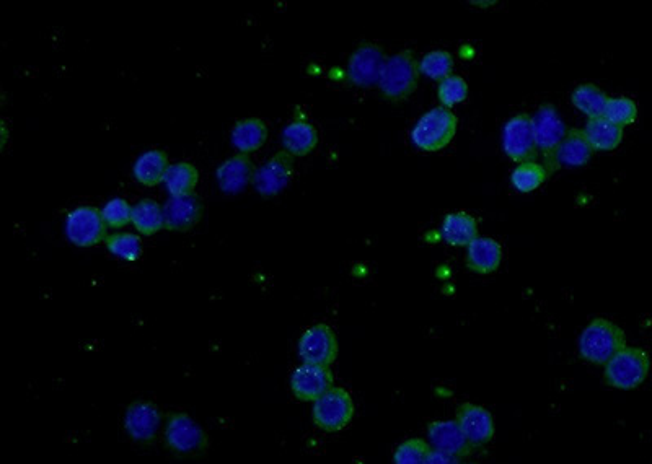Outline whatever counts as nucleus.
<instances>
[{"instance_id": "f257e3e1", "label": "nucleus", "mask_w": 652, "mask_h": 464, "mask_svg": "<svg viewBox=\"0 0 652 464\" xmlns=\"http://www.w3.org/2000/svg\"><path fill=\"white\" fill-rule=\"evenodd\" d=\"M625 347V331L604 318L587 324L579 339V354L594 365H607Z\"/></svg>"}, {"instance_id": "f03ea898", "label": "nucleus", "mask_w": 652, "mask_h": 464, "mask_svg": "<svg viewBox=\"0 0 652 464\" xmlns=\"http://www.w3.org/2000/svg\"><path fill=\"white\" fill-rule=\"evenodd\" d=\"M419 74V64L413 51H401L388 57L380 74V93L388 101L406 100L415 93Z\"/></svg>"}, {"instance_id": "7ed1b4c3", "label": "nucleus", "mask_w": 652, "mask_h": 464, "mask_svg": "<svg viewBox=\"0 0 652 464\" xmlns=\"http://www.w3.org/2000/svg\"><path fill=\"white\" fill-rule=\"evenodd\" d=\"M459 119L449 108L437 106L421 116L411 132V141L424 152H439L454 141Z\"/></svg>"}, {"instance_id": "20e7f679", "label": "nucleus", "mask_w": 652, "mask_h": 464, "mask_svg": "<svg viewBox=\"0 0 652 464\" xmlns=\"http://www.w3.org/2000/svg\"><path fill=\"white\" fill-rule=\"evenodd\" d=\"M651 372V357L639 347H625L605 365L604 378L615 390H635Z\"/></svg>"}, {"instance_id": "39448f33", "label": "nucleus", "mask_w": 652, "mask_h": 464, "mask_svg": "<svg viewBox=\"0 0 652 464\" xmlns=\"http://www.w3.org/2000/svg\"><path fill=\"white\" fill-rule=\"evenodd\" d=\"M353 396L340 388L333 386L330 391H326L322 398H318L313 403V422L318 429L323 432H340L346 429L354 417Z\"/></svg>"}, {"instance_id": "423d86ee", "label": "nucleus", "mask_w": 652, "mask_h": 464, "mask_svg": "<svg viewBox=\"0 0 652 464\" xmlns=\"http://www.w3.org/2000/svg\"><path fill=\"white\" fill-rule=\"evenodd\" d=\"M167 447L181 456H193L208 448V437L198 422L185 412H177L168 417L165 427Z\"/></svg>"}, {"instance_id": "0eeeda50", "label": "nucleus", "mask_w": 652, "mask_h": 464, "mask_svg": "<svg viewBox=\"0 0 652 464\" xmlns=\"http://www.w3.org/2000/svg\"><path fill=\"white\" fill-rule=\"evenodd\" d=\"M66 237L72 245L80 248L97 246L106 240V224L102 217V211L97 207L79 206L75 207L66 219Z\"/></svg>"}, {"instance_id": "6e6552de", "label": "nucleus", "mask_w": 652, "mask_h": 464, "mask_svg": "<svg viewBox=\"0 0 652 464\" xmlns=\"http://www.w3.org/2000/svg\"><path fill=\"white\" fill-rule=\"evenodd\" d=\"M503 149L514 162H534L538 150L529 114H516L507 121L503 129Z\"/></svg>"}, {"instance_id": "1a4fd4ad", "label": "nucleus", "mask_w": 652, "mask_h": 464, "mask_svg": "<svg viewBox=\"0 0 652 464\" xmlns=\"http://www.w3.org/2000/svg\"><path fill=\"white\" fill-rule=\"evenodd\" d=\"M300 359L304 364L330 367L338 357V339L328 324H315L307 329L299 341Z\"/></svg>"}, {"instance_id": "9d476101", "label": "nucleus", "mask_w": 652, "mask_h": 464, "mask_svg": "<svg viewBox=\"0 0 652 464\" xmlns=\"http://www.w3.org/2000/svg\"><path fill=\"white\" fill-rule=\"evenodd\" d=\"M455 422L473 448L485 447L494 438L493 414L478 404H460L455 412Z\"/></svg>"}, {"instance_id": "9b49d317", "label": "nucleus", "mask_w": 652, "mask_h": 464, "mask_svg": "<svg viewBox=\"0 0 652 464\" xmlns=\"http://www.w3.org/2000/svg\"><path fill=\"white\" fill-rule=\"evenodd\" d=\"M292 175H294V157L282 150L255 171L253 186L261 196H278L282 189L287 188V184L291 183Z\"/></svg>"}, {"instance_id": "f8f14e48", "label": "nucleus", "mask_w": 652, "mask_h": 464, "mask_svg": "<svg viewBox=\"0 0 652 464\" xmlns=\"http://www.w3.org/2000/svg\"><path fill=\"white\" fill-rule=\"evenodd\" d=\"M333 372L325 365L302 364L292 373L291 390L299 401H317L333 388Z\"/></svg>"}, {"instance_id": "ddd939ff", "label": "nucleus", "mask_w": 652, "mask_h": 464, "mask_svg": "<svg viewBox=\"0 0 652 464\" xmlns=\"http://www.w3.org/2000/svg\"><path fill=\"white\" fill-rule=\"evenodd\" d=\"M385 61L384 51L377 44H362L349 59V82L362 88L379 84Z\"/></svg>"}, {"instance_id": "4468645a", "label": "nucleus", "mask_w": 652, "mask_h": 464, "mask_svg": "<svg viewBox=\"0 0 652 464\" xmlns=\"http://www.w3.org/2000/svg\"><path fill=\"white\" fill-rule=\"evenodd\" d=\"M532 126H534L537 150H540L547 158H550L551 155V160H553L556 149L560 147L564 137L568 134L566 124L561 121L560 114L556 111L555 106H540L534 118H532Z\"/></svg>"}, {"instance_id": "2eb2a0df", "label": "nucleus", "mask_w": 652, "mask_h": 464, "mask_svg": "<svg viewBox=\"0 0 652 464\" xmlns=\"http://www.w3.org/2000/svg\"><path fill=\"white\" fill-rule=\"evenodd\" d=\"M204 214L203 201L196 194L172 197L163 206L165 228L172 232H190L201 222Z\"/></svg>"}, {"instance_id": "dca6fc26", "label": "nucleus", "mask_w": 652, "mask_h": 464, "mask_svg": "<svg viewBox=\"0 0 652 464\" xmlns=\"http://www.w3.org/2000/svg\"><path fill=\"white\" fill-rule=\"evenodd\" d=\"M160 424H162V414L150 401H136L131 404L124 419L128 434L136 442L141 443L152 442L159 432Z\"/></svg>"}, {"instance_id": "f3484780", "label": "nucleus", "mask_w": 652, "mask_h": 464, "mask_svg": "<svg viewBox=\"0 0 652 464\" xmlns=\"http://www.w3.org/2000/svg\"><path fill=\"white\" fill-rule=\"evenodd\" d=\"M428 437L434 450L454 456L459 460L463 456L470 455V451L473 450L459 424L455 421L431 422L428 427Z\"/></svg>"}, {"instance_id": "a211bd4d", "label": "nucleus", "mask_w": 652, "mask_h": 464, "mask_svg": "<svg viewBox=\"0 0 652 464\" xmlns=\"http://www.w3.org/2000/svg\"><path fill=\"white\" fill-rule=\"evenodd\" d=\"M255 171L252 158L238 154L225 160L221 167L217 168V183L224 193H242L248 184L253 183Z\"/></svg>"}, {"instance_id": "6ab92c4d", "label": "nucleus", "mask_w": 652, "mask_h": 464, "mask_svg": "<svg viewBox=\"0 0 652 464\" xmlns=\"http://www.w3.org/2000/svg\"><path fill=\"white\" fill-rule=\"evenodd\" d=\"M592 155H594V149L587 139L586 132L573 129V131H568L564 141L556 149L553 163L571 168L584 167L591 162Z\"/></svg>"}, {"instance_id": "aec40b11", "label": "nucleus", "mask_w": 652, "mask_h": 464, "mask_svg": "<svg viewBox=\"0 0 652 464\" xmlns=\"http://www.w3.org/2000/svg\"><path fill=\"white\" fill-rule=\"evenodd\" d=\"M503 261V248L493 238H476L468 245L467 266L476 274H491L501 266Z\"/></svg>"}, {"instance_id": "412c9836", "label": "nucleus", "mask_w": 652, "mask_h": 464, "mask_svg": "<svg viewBox=\"0 0 652 464\" xmlns=\"http://www.w3.org/2000/svg\"><path fill=\"white\" fill-rule=\"evenodd\" d=\"M230 141L238 154H255L268 141V126L260 118H247L238 121L230 134Z\"/></svg>"}, {"instance_id": "4be33fe9", "label": "nucleus", "mask_w": 652, "mask_h": 464, "mask_svg": "<svg viewBox=\"0 0 652 464\" xmlns=\"http://www.w3.org/2000/svg\"><path fill=\"white\" fill-rule=\"evenodd\" d=\"M317 144V129L304 119L292 121L282 131V147H284V152H287L291 157H305V155L313 152Z\"/></svg>"}, {"instance_id": "5701e85b", "label": "nucleus", "mask_w": 652, "mask_h": 464, "mask_svg": "<svg viewBox=\"0 0 652 464\" xmlns=\"http://www.w3.org/2000/svg\"><path fill=\"white\" fill-rule=\"evenodd\" d=\"M442 237L452 246H468L478 238V222L467 212L445 215Z\"/></svg>"}, {"instance_id": "b1692460", "label": "nucleus", "mask_w": 652, "mask_h": 464, "mask_svg": "<svg viewBox=\"0 0 652 464\" xmlns=\"http://www.w3.org/2000/svg\"><path fill=\"white\" fill-rule=\"evenodd\" d=\"M168 167L170 165H168V157L165 152L155 149L147 150L134 163L133 175L137 183L152 188V186L163 183Z\"/></svg>"}, {"instance_id": "393cba45", "label": "nucleus", "mask_w": 652, "mask_h": 464, "mask_svg": "<svg viewBox=\"0 0 652 464\" xmlns=\"http://www.w3.org/2000/svg\"><path fill=\"white\" fill-rule=\"evenodd\" d=\"M584 132L591 142L592 149L599 152L615 150L623 141V127L610 123L605 118L589 119Z\"/></svg>"}, {"instance_id": "a878e982", "label": "nucleus", "mask_w": 652, "mask_h": 464, "mask_svg": "<svg viewBox=\"0 0 652 464\" xmlns=\"http://www.w3.org/2000/svg\"><path fill=\"white\" fill-rule=\"evenodd\" d=\"M198 181V170L188 162L173 163L168 167L165 178H163V184L172 197L194 194Z\"/></svg>"}, {"instance_id": "bb28decb", "label": "nucleus", "mask_w": 652, "mask_h": 464, "mask_svg": "<svg viewBox=\"0 0 652 464\" xmlns=\"http://www.w3.org/2000/svg\"><path fill=\"white\" fill-rule=\"evenodd\" d=\"M131 224L144 237H152L165 227L163 207L154 199H142L133 207V222Z\"/></svg>"}, {"instance_id": "cd10ccee", "label": "nucleus", "mask_w": 652, "mask_h": 464, "mask_svg": "<svg viewBox=\"0 0 652 464\" xmlns=\"http://www.w3.org/2000/svg\"><path fill=\"white\" fill-rule=\"evenodd\" d=\"M608 100L610 98L592 84L579 85L571 95L573 105L589 119L604 118Z\"/></svg>"}, {"instance_id": "c85d7f7f", "label": "nucleus", "mask_w": 652, "mask_h": 464, "mask_svg": "<svg viewBox=\"0 0 652 464\" xmlns=\"http://www.w3.org/2000/svg\"><path fill=\"white\" fill-rule=\"evenodd\" d=\"M548 175H550V170L542 163H520L519 167L512 171L511 183L519 193H532L547 181Z\"/></svg>"}, {"instance_id": "c756f323", "label": "nucleus", "mask_w": 652, "mask_h": 464, "mask_svg": "<svg viewBox=\"0 0 652 464\" xmlns=\"http://www.w3.org/2000/svg\"><path fill=\"white\" fill-rule=\"evenodd\" d=\"M454 67V57L447 51H442V49L431 51L419 62V72L426 75L428 79L439 80V82L447 79L450 75H454L452 74Z\"/></svg>"}, {"instance_id": "7c9ffc66", "label": "nucleus", "mask_w": 652, "mask_h": 464, "mask_svg": "<svg viewBox=\"0 0 652 464\" xmlns=\"http://www.w3.org/2000/svg\"><path fill=\"white\" fill-rule=\"evenodd\" d=\"M106 248L115 258L134 263L141 258L142 240L134 233H115L105 240Z\"/></svg>"}, {"instance_id": "2f4dec72", "label": "nucleus", "mask_w": 652, "mask_h": 464, "mask_svg": "<svg viewBox=\"0 0 652 464\" xmlns=\"http://www.w3.org/2000/svg\"><path fill=\"white\" fill-rule=\"evenodd\" d=\"M431 451V445L421 440V438H408V440L398 445L395 455H393V463L426 464Z\"/></svg>"}, {"instance_id": "473e14b6", "label": "nucleus", "mask_w": 652, "mask_h": 464, "mask_svg": "<svg viewBox=\"0 0 652 464\" xmlns=\"http://www.w3.org/2000/svg\"><path fill=\"white\" fill-rule=\"evenodd\" d=\"M604 118L620 127L630 126L638 118V106L631 98H610L605 108Z\"/></svg>"}, {"instance_id": "72a5a7b5", "label": "nucleus", "mask_w": 652, "mask_h": 464, "mask_svg": "<svg viewBox=\"0 0 652 464\" xmlns=\"http://www.w3.org/2000/svg\"><path fill=\"white\" fill-rule=\"evenodd\" d=\"M437 97L441 100L444 108H452L459 105L468 97V84L460 75H450L447 79L442 80L437 88Z\"/></svg>"}, {"instance_id": "f704fd0d", "label": "nucleus", "mask_w": 652, "mask_h": 464, "mask_svg": "<svg viewBox=\"0 0 652 464\" xmlns=\"http://www.w3.org/2000/svg\"><path fill=\"white\" fill-rule=\"evenodd\" d=\"M102 217L106 227L123 228L133 222V207L123 197H115L106 202L102 209Z\"/></svg>"}, {"instance_id": "c9c22d12", "label": "nucleus", "mask_w": 652, "mask_h": 464, "mask_svg": "<svg viewBox=\"0 0 652 464\" xmlns=\"http://www.w3.org/2000/svg\"><path fill=\"white\" fill-rule=\"evenodd\" d=\"M426 464H460L459 458H454V456L445 455L441 451L432 450L431 455H429L428 463Z\"/></svg>"}, {"instance_id": "e433bc0d", "label": "nucleus", "mask_w": 652, "mask_h": 464, "mask_svg": "<svg viewBox=\"0 0 652 464\" xmlns=\"http://www.w3.org/2000/svg\"><path fill=\"white\" fill-rule=\"evenodd\" d=\"M472 464H475V463H472Z\"/></svg>"}]
</instances>
